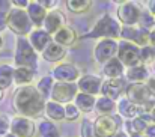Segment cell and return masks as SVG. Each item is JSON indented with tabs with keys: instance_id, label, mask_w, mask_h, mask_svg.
<instances>
[{
	"instance_id": "1",
	"label": "cell",
	"mask_w": 155,
	"mask_h": 137,
	"mask_svg": "<svg viewBox=\"0 0 155 137\" xmlns=\"http://www.w3.org/2000/svg\"><path fill=\"white\" fill-rule=\"evenodd\" d=\"M14 105L18 113L24 116L38 118L42 110H45V99L41 96L36 88L32 86H23L18 89L14 96Z\"/></svg>"
},
{
	"instance_id": "2",
	"label": "cell",
	"mask_w": 155,
	"mask_h": 137,
	"mask_svg": "<svg viewBox=\"0 0 155 137\" xmlns=\"http://www.w3.org/2000/svg\"><path fill=\"white\" fill-rule=\"evenodd\" d=\"M120 30L122 27L119 26V23L111 18L108 14L103 15L97 24L94 26V29L87 33V38H104V39H114L117 36H120Z\"/></svg>"
},
{
	"instance_id": "3",
	"label": "cell",
	"mask_w": 155,
	"mask_h": 137,
	"mask_svg": "<svg viewBox=\"0 0 155 137\" xmlns=\"http://www.w3.org/2000/svg\"><path fill=\"white\" fill-rule=\"evenodd\" d=\"M15 63L18 66H27V68H32V69L36 71V65H38L36 51L33 50V47L30 45V42L24 36H20L18 41H17Z\"/></svg>"
},
{
	"instance_id": "4",
	"label": "cell",
	"mask_w": 155,
	"mask_h": 137,
	"mask_svg": "<svg viewBox=\"0 0 155 137\" xmlns=\"http://www.w3.org/2000/svg\"><path fill=\"white\" fill-rule=\"evenodd\" d=\"M8 27L17 35H30L32 33V21L26 11L23 9H11L8 12Z\"/></svg>"
},
{
	"instance_id": "5",
	"label": "cell",
	"mask_w": 155,
	"mask_h": 137,
	"mask_svg": "<svg viewBox=\"0 0 155 137\" xmlns=\"http://www.w3.org/2000/svg\"><path fill=\"white\" fill-rule=\"evenodd\" d=\"M127 99H130L133 104L139 107L149 109L151 104L155 101V96L149 92L145 83H133L127 88Z\"/></svg>"
},
{
	"instance_id": "6",
	"label": "cell",
	"mask_w": 155,
	"mask_h": 137,
	"mask_svg": "<svg viewBox=\"0 0 155 137\" xmlns=\"http://www.w3.org/2000/svg\"><path fill=\"white\" fill-rule=\"evenodd\" d=\"M117 59L122 62V65H127L130 68L137 66L140 60V48L136 44H131L128 41H122L117 50Z\"/></svg>"
},
{
	"instance_id": "7",
	"label": "cell",
	"mask_w": 155,
	"mask_h": 137,
	"mask_svg": "<svg viewBox=\"0 0 155 137\" xmlns=\"http://www.w3.org/2000/svg\"><path fill=\"white\" fill-rule=\"evenodd\" d=\"M117 50H119V44L114 39H101L95 47L94 54L100 63H107L108 60L117 56Z\"/></svg>"
},
{
	"instance_id": "8",
	"label": "cell",
	"mask_w": 155,
	"mask_h": 137,
	"mask_svg": "<svg viewBox=\"0 0 155 137\" xmlns=\"http://www.w3.org/2000/svg\"><path fill=\"white\" fill-rule=\"evenodd\" d=\"M117 125H119V119L116 116L107 115V116H100L95 124V133L98 137H111L117 133Z\"/></svg>"
},
{
	"instance_id": "9",
	"label": "cell",
	"mask_w": 155,
	"mask_h": 137,
	"mask_svg": "<svg viewBox=\"0 0 155 137\" xmlns=\"http://www.w3.org/2000/svg\"><path fill=\"white\" fill-rule=\"evenodd\" d=\"M77 86L74 83H57L54 85L51 91V99L54 102H68L71 104V99L77 96Z\"/></svg>"
},
{
	"instance_id": "10",
	"label": "cell",
	"mask_w": 155,
	"mask_h": 137,
	"mask_svg": "<svg viewBox=\"0 0 155 137\" xmlns=\"http://www.w3.org/2000/svg\"><path fill=\"white\" fill-rule=\"evenodd\" d=\"M149 36H151V33L148 32V30H145V29H142V27H131V26H125V27H122V30H120V38L122 39H125V41H131V42H134L136 45H142V47H146L149 44Z\"/></svg>"
},
{
	"instance_id": "11",
	"label": "cell",
	"mask_w": 155,
	"mask_h": 137,
	"mask_svg": "<svg viewBox=\"0 0 155 137\" xmlns=\"http://www.w3.org/2000/svg\"><path fill=\"white\" fill-rule=\"evenodd\" d=\"M140 14L142 11L131 2H127V3H122L119 8H117V17H119V21L124 23L125 26H134L136 23H139L140 20Z\"/></svg>"
},
{
	"instance_id": "12",
	"label": "cell",
	"mask_w": 155,
	"mask_h": 137,
	"mask_svg": "<svg viewBox=\"0 0 155 137\" xmlns=\"http://www.w3.org/2000/svg\"><path fill=\"white\" fill-rule=\"evenodd\" d=\"M11 134L17 137H33L35 136V124L29 118H15L11 122Z\"/></svg>"
},
{
	"instance_id": "13",
	"label": "cell",
	"mask_w": 155,
	"mask_h": 137,
	"mask_svg": "<svg viewBox=\"0 0 155 137\" xmlns=\"http://www.w3.org/2000/svg\"><path fill=\"white\" fill-rule=\"evenodd\" d=\"M53 75L59 83H74L78 79V69L71 63H62L54 68Z\"/></svg>"
},
{
	"instance_id": "14",
	"label": "cell",
	"mask_w": 155,
	"mask_h": 137,
	"mask_svg": "<svg viewBox=\"0 0 155 137\" xmlns=\"http://www.w3.org/2000/svg\"><path fill=\"white\" fill-rule=\"evenodd\" d=\"M77 88L81 91V93H87V95H95L98 92H101L103 88V82L98 75H83L80 80H78V85Z\"/></svg>"
},
{
	"instance_id": "15",
	"label": "cell",
	"mask_w": 155,
	"mask_h": 137,
	"mask_svg": "<svg viewBox=\"0 0 155 137\" xmlns=\"http://www.w3.org/2000/svg\"><path fill=\"white\" fill-rule=\"evenodd\" d=\"M29 42L33 47L35 51H41L44 53V50L51 44V35H48L45 30H32V33L29 35Z\"/></svg>"
},
{
	"instance_id": "16",
	"label": "cell",
	"mask_w": 155,
	"mask_h": 137,
	"mask_svg": "<svg viewBox=\"0 0 155 137\" xmlns=\"http://www.w3.org/2000/svg\"><path fill=\"white\" fill-rule=\"evenodd\" d=\"M125 89V85H124V80L122 79H110L107 80L105 83H103V88H101V92L105 98L108 99H116L119 98V95L122 93V91Z\"/></svg>"
},
{
	"instance_id": "17",
	"label": "cell",
	"mask_w": 155,
	"mask_h": 137,
	"mask_svg": "<svg viewBox=\"0 0 155 137\" xmlns=\"http://www.w3.org/2000/svg\"><path fill=\"white\" fill-rule=\"evenodd\" d=\"M63 23H65V15L59 11H53L50 14H47V17H45L44 29L48 35H51V33L56 35L63 27Z\"/></svg>"
},
{
	"instance_id": "18",
	"label": "cell",
	"mask_w": 155,
	"mask_h": 137,
	"mask_svg": "<svg viewBox=\"0 0 155 137\" xmlns=\"http://www.w3.org/2000/svg\"><path fill=\"white\" fill-rule=\"evenodd\" d=\"M117 109H119V113H120L122 116L128 118V121L139 118V115H143L145 110H146V109H143V107H139V105L133 104V102H131L130 99H127V98H122V99L119 101V107H117Z\"/></svg>"
},
{
	"instance_id": "19",
	"label": "cell",
	"mask_w": 155,
	"mask_h": 137,
	"mask_svg": "<svg viewBox=\"0 0 155 137\" xmlns=\"http://www.w3.org/2000/svg\"><path fill=\"white\" fill-rule=\"evenodd\" d=\"M27 15L32 21V24L35 26H42L47 17V11L38 3V2H32L27 6Z\"/></svg>"
},
{
	"instance_id": "20",
	"label": "cell",
	"mask_w": 155,
	"mask_h": 137,
	"mask_svg": "<svg viewBox=\"0 0 155 137\" xmlns=\"http://www.w3.org/2000/svg\"><path fill=\"white\" fill-rule=\"evenodd\" d=\"M103 72L104 75H107L108 79H119L124 72V65L122 62L114 57L111 60H108L107 63H104V68H103Z\"/></svg>"
},
{
	"instance_id": "21",
	"label": "cell",
	"mask_w": 155,
	"mask_h": 137,
	"mask_svg": "<svg viewBox=\"0 0 155 137\" xmlns=\"http://www.w3.org/2000/svg\"><path fill=\"white\" fill-rule=\"evenodd\" d=\"M75 32L71 27H62L56 35H54V41L59 45H72L75 42Z\"/></svg>"
},
{
	"instance_id": "22",
	"label": "cell",
	"mask_w": 155,
	"mask_h": 137,
	"mask_svg": "<svg viewBox=\"0 0 155 137\" xmlns=\"http://www.w3.org/2000/svg\"><path fill=\"white\" fill-rule=\"evenodd\" d=\"M63 56H65L63 47L56 44V42H51L50 45L44 50V53H42V57H44L47 62H57V60L63 59Z\"/></svg>"
},
{
	"instance_id": "23",
	"label": "cell",
	"mask_w": 155,
	"mask_h": 137,
	"mask_svg": "<svg viewBox=\"0 0 155 137\" xmlns=\"http://www.w3.org/2000/svg\"><path fill=\"white\" fill-rule=\"evenodd\" d=\"M35 75V69L27 68V66H18L17 69H14V80L17 85H27L32 82Z\"/></svg>"
},
{
	"instance_id": "24",
	"label": "cell",
	"mask_w": 155,
	"mask_h": 137,
	"mask_svg": "<svg viewBox=\"0 0 155 137\" xmlns=\"http://www.w3.org/2000/svg\"><path fill=\"white\" fill-rule=\"evenodd\" d=\"M97 101L92 95H87V93H77L75 96V107L78 110H83V112H91L94 107H95Z\"/></svg>"
},
{
	"instance_id": "25",
	"label": "cell",
	"mask_w": 155,
	"mask_h": 137,
	"mask_svg": "<svg viewBox=\"0 0 155 137\" xmlns=\"http://www.w3.org/2000/svg\"><path fill=\"white\" fill-rule=\"evenodd\" d=\"M45 113L50 119H54V121L65 119V107L59 102H54V101H48L45 104Z\"/></svg>"
},
{
	"instance_id": "26",
	"label": "cell",
	"mask_w": 155,
	"mask_h": 137,
	"mask_svg": "<svg viewBox=\"0 0 155 137\" xmlns=\"http://www.w3.org/2000/svg\"><path fill=\"white\" fill-rule=\"evenodd\" d=\"M127 77L136 83H142L143 80L149 79V72H148V68L143 66V65H137V66H133L128 69L127 72Z\"/></svg>"
},
{
	"instance_id": "27",
	"label": "cell",
	"mask_w": 155,
	"mask_h": 137,
	"mask_svg": "<svg viewBox=\"0 0 155 137\" xmlns=\"http://www.w3.org/2000/svg\"><path fill=\"white\" fill-rule=\"evenodd\" d=\"M148 128V124L145 121L143 116H139L136 119H131V121H127V131L134 136V134H142L145 133V130Z\"/></svg>"
},
{
	"instance_id": "28",
	"label": "cell",
	"mask_w": 155,
	"mask_h": 137,
	"mask_svg": "<svg viewBox=\"0 0 155 137\" xmlns=\"http://www.w3.org/2000/svg\"><path fill=\"white\" fill-rule=\"evenodd\" d=\"M14 82V68L9 65H2L0 66V88H9Z\"/></svg>"
},
{
	"instance_id": "29",
	"label": "cell",
	"mask_w": 155,
	"mask_h": 137,
	"mask_svg": "<svg viewBox=\"0 0 155 137\" xmlns=\"http://www.w3.org/2000/svg\"><path fill=\"white\" fill-rule=\"evenodd\" d=\"M53 88H54V80H53L51 77H42L41 80H39V83H38V86H36V89L38 92L41 93V96L45 99L48 95H51V91Z\"/></svg>"
},
{
	"instance_id": "30",
	"label": "cell",
	"mask_w": 155,
	"mask_h": 137,
	"mask_svg": "<svg viewBox=\"0 0 155 137\" xmlns=\"http://www.w3.org/2000/svg\"><path fill=\"white\" fill-rule=\"evenodd\" d=\"M39 134L41 137H60L57 127L50 121H42L39 124Z\"/></svg>"
},
{
	"instance_id": "31",
	"label": "cell",
	"mask_w": 155,
	"mask_h": 137,
	"mask_svg": "<svg viewBox=\"0 0 155 137\" xmlns=\"http://www.w3.org/2000/svg\"><path fill=\"white\" fill-rule=\"evenodd\" d=\"M95 107H97V110H98L103 116H107V115H110V113L114 110V101H111V99H108V98H105V96H101V98L97 101Z\"/></svg>"
},
{
	"instance_id": "32",
	"label": "cell",
	"mask_w": 155,
	"mask_h": 137,
	"mask_svg": "<svg viewBox=\"0 0 155 137\" xmlns=\"http://www.w3.org/2000/svg\"><path fill=\"white\" fill-rule=\"evenodd\" d=\"M66 6L71 12H75V14H80V12H84L89 9L91 6V2L87 0H68L66 2Z\"/></svg>"
},
{
	"instance_id": "33",
	"label": "cell",
	"mask_w": 155,
	"mask_h": 137,
	"mask_svg": "<svg viewBox=\"0 0 155 137\" xmlns=\"http://www.w3.org/2000/svg\"><path fill=\"white\" fill-rule=\"evenodd\" d=\"M140 60L143 63H152L155 62V54H154V47L146 45L140 50Z\"/></svg>"
},
{
	"instance_id": "34",
	"label": "cell",
	"mask_w": 155,
	"mask_h": 137,
	"mask_svg": "<svg viewBox=\"0 0 155 137\" xmlns=\"http://www.w3.org/2000/svg\"><path fill=\"white\" fill-rule=\"evenodd\" d=\"M81 137H98L91 119H84L81 122Z\"/></svg>"
},
{
	"instance_id": "35",
	"label": "cell",
	"mask_w": 155,
	"mask_h": 137,
	"mask_svg": "<svg viewBox=\"0 0 155 137\" xmlns=\"http://www.w3.org/2000/svg\"><path fill=\"white\" fill-rule=\"evenodd\" d=\"M139 23H140L142 29L148 30V29H151V27L155 24V18H152V15H151L149 12H145V11H143V12L140 14V20H139Z\"/></svg>"
},
{
	"instance_id": "36",
	"label": "cell",
	"mask_w": 155,
	"mask_h": 137,
	"mask_svg": "<svg viewBox=\"0 0 155 137\" xmlns=\"http://www.w3.org/2000/svg\"><path fill=\"white\" fill-rule=\"evenodd\" d=\"M78 116H80V112L75 107V104H66L65 105V119L75 121V119H78Z\"/></svg>"
},
{
	"instance_id": "37",
	"label": "cell",
	"mask_w": 155,
	"mask_h": 137,
	"mask_svg": "<svg viewBox=\"0 0 155 137\" xmlns=\"http://www.w3.org/2000/svg\"><path fill=\"white\" fill-rule=\"evenodd\" d=\"M9 128H11V124H9L8 118L6 116H0V136L6 134Z\"/></svg>"
},
{
	"instance_id": "38",
	"label": "cell",
	"mask_w": 155,
	"mask_h": 137,
	"mask_svg": "<svg viewBox=\"0 0 155 137\" xmlns=\"http://www.w3.org/2000/svg\"><path fill=\"white\" fill-rule=\"evenodd\" d=\"M8 26V12L0 11V30H3Z\"/></svg>"
},
{
	"instance_id": "39",
	"label": "cell",
	"mask_w": 155,
	"mask_h": 137,
	"mask_svg": "<svg viewBox=\"0 0 155 137\" xmlns=\"http://www.w3.org/2000/svg\"><path fill=\"white\" fill-rule=\"evenodd\" d=\"M146 86H148V89H149V92L152 93L155 96V75H152V77H149L148 79V82H146Z\"/></svg>"
},
{
	"instance_id": "40",
	"label": "cell",
	"mask_w": 155,
	"mask_h": 137,
	"mask_svg": "<svg viewBox=\"0 0 155 137\" xmlns=\"http://www.w3.org/2000/svg\"><path fill=\"white\" fill-rule=\"evenodd\" d=\"M38 3H39V5H41V6H42V8H44V9L47 11V9L53 8L51 5H56L57 2H50V0H41V2H38Z\"/></svg>"
},
{
	"instance_id": "41",
	"label": "cell",
	"mask_w": 155,
	"mask_h": 137,
	"mask_svg": "<svg viewBox=\"0 0 155 137\" xmlns=\"http://www.w3.org/2000/svg\"><path fill=\"white\" fill-rule=\"evenodd\" d=\"M145 137H155V125H148L145 130Z\"/></svg>"
},
{
	"instance_id": "42",
	"label": "cell",
	"mask_w": 155,
	"mask_h": 137,
	"mask_svg": "<svg viewBox=\"0 0 155 137\" xmlns=\"http://www.w3.org/2000/svg\"><path fill=\"white\" fill-rule=\"evenodd\" d=\"M12 5H17V6H18V9H20V8L29 6V2H26V0H14V2H12Z\"/></svg>"
},
{
	"instance_id": "43",
	"label": "cell",
	"mask_w": 155,
	"mask_h": 137,
	"mask_svg": "<svg viewBox=\"0 0 155 137\" xmlns=\"http://www.w3.org/2000/svg\"><path fill=\"white\" fill-rule=\"evenodd\" d=\"M149 11H151L152 15H155V2H151V3H149Z\"/></svg>"
},
{
	"instance_id": "44",
	"label": "cell",
	"mask_w": 155,
	"mask_h": 137,
	"mask_svg": "<svg viewBox=\"0 0 155 137\" xmlns=\"http://www.w3.org/2000/svg\"><path fill=\"white\" fill-rule=\"evenodd\" d=\"M149 42H151L152 45H155V30H154V32H151V36H149Z\"/></svg>"
},
{
	"instance_id": "45",
	"label": "cell",
	"mask_w": 155,
	"mask_h": 137,
	"mask_svg": "<svg viewBox=\"0 0 155 137\" xmlns=\"http://www.w3.org/2000/svg\"><path fill=\"white\" fill-rule=\"evenodd\" d=\"M149 118H151V119L155 122V107H152V109L149 110Z\"/></svg>"
},
{
	"instance_id": "46",
	"label": "cell",
	"mask_w": 155,
	"mask_h": 137,
	"mask_svg": "<svg viewBox=\"0 0 155 137\" xmlns=\"http://www.w3.org/2000/svg\"><path fill=\"white\" fill-rule=\"evenodd\" d=\"M111 137H128V136H127L125 133H116L114 136H111Z\"/></svg>"
},
{
	"instance_id": "47",
	"label": "cell",
	"mask_w": 155,
	"mask_h": 137,
	"mask_svg": "<svg viewBox=\"0 0 155 137\" xmlns=\"http://www.w3.org/2000/svg\"><path fill=\"white\" fill-rule=\"evenodd\" d=\"M2 98H3V89L0 88V101H2Z\"/></svg>"
},
{
	"instance_id": "48",
	"label": "cell",
	"mask_w": 155,
	"mask_h": 137,
	"mask_svg": "<svg viewBox=\"0 0 155 137\" xmlns=\"http://www.w3.org/2000/svg\"><path fill=\"white\" fill-rule=\"evenodd\" d=\"M131 137H143L142 134H134V136H131Z\"/></svg>"
},
{
	"instance_id": "49",
	"label": "cell",
	"mask_w": 155,
	"mask_h": 137,
	"mask_svg": "<svg viewBox=\"0 0 155 137\" xmlns=\"http://www.w3.org/2000/svg\"><path fill=\"white\" fill-rule=\"evenodd\" d=\"M5 137H17V136H14V134H6Z\"/></svg>"
},
{
	"instance_id": "50",
	"label": "cell",
	"mask_w": 155,
	"mask_h": 137,
	"mask_svg": "<svg viewBox=\"0 0 155 137\" xmlns=\"http://www.w3.org/2000/svg\"><path fill=\"white\" fill-rule=\"evenodd\" d=\"M2 42H3V39H2V36H0V47H2Z\"/></svg>"
},
{
	"instance_id": "51",
	"label": "cell",
	"mask_w": 155,
	"mask_h": 137,
	"mask_svg": "<svg viewBox=\"0 0 155 137\" xmlns=\"http://www.w3.org/2000/svg\"><path fill=\"white\" fill-rule=\"evenodd\" d=\"M154 26H155V24H154Z\"/></svg>"
}]
</instances>
